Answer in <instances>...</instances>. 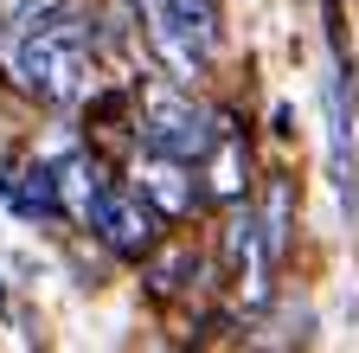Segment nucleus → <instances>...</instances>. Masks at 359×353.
<instances>
[{
    "mask_svg": "<svg viewBox=\"0 0 359 353\" xmlns=\"http://www.w3.org/2000/svg\"><path fill=\"white\" fill-rule=\"evenodd\" d=\"M7 71L20 77V91H32L45 103H77L83 84H90V39H83V26L65 7H52L45 20H32L13 39Z\"/></svg>",
    "mask_w": 359,
    "mask_h": 353,
    "instance_id": "1",
    "label": "nucleus"
},
{
    "mask_svg": "<svg viewBox=\"0 0 359 353\" xmlns=\"http://www.w3.org/2000/svg\"><path fill=\"white\" fill-rule=\"evenodd\" d=\"M0 199L20 218H58L65 212V187L52 167H0Z\"/></svg>",
    "mask_w": 359,
    "mask_h": 353,
    "instance_id": "5",
    "label": "nucleus"
},
{
    "mask_svg": "<svg viewBox=\"0 0 359 353\" xmlns=\"http://www.w3.org/2000/svg\"><path fill=\"white\" fill-rule=\"evenodd\" d=\"M173 13H180V26L193 32V46L212 58L218 52V7H212V0H173Z\"/></svg>",
    "mask_w": 359,
    "mask_h": 353,
    "instance_id": "7",
    "label": "nucleus"
},
{
    "mask_svg": "<svg viewBox=\"0 0 359 353\" xmlns=\"http://www.w3.org/2000/svg\"><path fill=\"white\" fill-rule=\"evenodd\" d=\"M90 232H97L116 257H148V244H154V212H148L142 193L103 187L97 206H90Z\"/></svg>",
    "mask_w": 359,
    "mask_h": 353,
    "instance_id": "3",
    "label": "nucleus"
},
{
    "mask_svg": "<svg viewBox=\"0 0 359 353\" xmlns=\"http://www.w3.org/2000/svg\"><path fill=\"white\" fill-rule=\"evenodd\" d=\"M142 7V26H148V39H154V52L167 58V71L180 77V84H193V77H205V52L193 46V32L180 26V13H173V0H135Z\"/></svg>",
    "mask_w": 359,
    "mask_h": 353,
    "instance_id": "4",
    "label": "nucleus"
},
{
    "mask_svg": "<svg viewBox=\"0 0 359 353\" xmlns=\"http://www.w3.org/2000/svg\"><path fill=\"white\" fill-rule=\"evenodd\" d=\"M135 193H142L154 212L167 218H187L193 212V187H187V161H173V154H154L142 173H135Z\"/></svg>",
    "mask_w": 359,
    "mask_h": 353,
    "instance_id": "6",
    "label": "nucleus"
},
{
    "mask_svg": "<svg viewBox=\"0 0 359 353\" xmlns=\"http://www.w3.org/2000/svg\"><path fill=\"white\" fill-rule=\"evenodd\" d=\"M142 135H148L154 154L199 161V154H212V142H218V122H212V109L193 103V91H187L180 77H173V84H167V77H148V84H142Z\"/></svg>",
    "mask_w": 359,
    "mask_h": 353,
    "instance_id": "2",
    "label": "nucleus"
}]
</instances>
